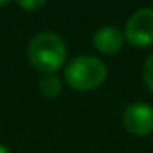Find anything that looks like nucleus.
I'll list each match as a JSON object with an SVG mask.
<instances>
[{
    "instance_id": "0eeeda50",
    "label": "nucleus",
    "mask_w": 153,
    "mask_h": 153,
    "mask_svg": "<svg viewBox=\"0 0 153 153\" xmlns=\"http://www.w3.org/2000/svg\"><path fill=\"white\" fill-rule=\"evenodd\" d=\"M142 76H144V83L148 85V88L153 92V52L146 58L144 67H142Z\"/></svg>"
},
{
    "instance_id": "9d476101",
    "label": "nucleus",
    "mask_w": 153,
    "mask_h": 153,
    "mask_svg": "<svg viewBox=\"0 0 153 153\" xmlns=\"http://www.w3.org/2000/svg\"><path fill=\"white\" fill-rule=\"evenodd\" d=\"M9 2H7V0H0V7H6Z\"/></svg>"
},
{
    "instance_id": "7ed1b4c3",
    "label": "nucleus",
    "mask_w": 153,
    "mask_h": 153,
    "mask_svg": "<svg viewBox=\"0 0 153 153\" xmlns=\"http://www.w3.org/2000/svg\"><path fill=\"white\" fill-rule=\"evenodd\" d=\"M124 36L133 47H148L153 43V7L137 9L126 22Z\"/></svg>"
},
{
    "instance_id": "f257e3e1",
    "label": "nucleus",
    "mask_w": 153,
    "mask_h": 153,
    "mask_svg": "<svg viewBox=\"0 0 153 153\" xmlns=\"http://www.w3.org/2000/svg\"><path fill=\"white\" fill-rule=\"evenodd\" d=\"M27 58L31 65L43 74H56L67 61V43L52 31H42L34 34L27 47Z\"/></svg>"
},
{
    "instance_id": "1a4fd4ad",
    "label": "nucleus",
    "mask_w": 153,
    "mask_h": 153,
    "mask_svg": "<svg viewBox=\"0 0 153 153\" xmlns=\"http://www.w3.org/2000/svg\"><path fill=\"white\" fill-rule=\"evenodd\" d=\"M0 153H11V151H9V149L4 146V144H0Z\"/></svg>"
},
{
    "instance_id": "39448f33",
    "label": "nucleus",
    "mask_w": 153,
    "mask_h": 153,
    "mask_svg": "<svg viewBox=\"0 0 153 153\" xmlns=\"http://www.w3.org/2000/svg\"><path fill=\"white\" fill-rule=\"evenodd\" d=\"M124 34L117 25H103L94 34V47L103 54H117L123 49Z\"/></svg>"
},
{
    "instance_id": "20e7f679",
    "label": "nucleus",
    "mask_w": 153,
    "mask_h": 153,
    "mask_svg": "<svg viewBox=\"0 0 153 153\" xmlns=\"http://www.w3.org/2000/svg\"><path fill=\"white\" fill-rule=\"evenodd\" d=\"M124 128L133 135H148L153 131V106L146 103H131L123 114Z\"/></svg>"
},
{
    "instance_id": "f03ea898",
    "label": "nucleus",
    "mask_w": 153,
    "mask_h": 153,
    "mask_svg": "<svg viewBox=\"0 0 153 153\" xmlns=\"http://www.w3.org/2000/svg\"><path fill=\"white\" fill-rule=\"evenodd\" d=\"M106 63L92 54L72 58L65 67V79L74 90H94L106 79Z\"/></svg>"
},
{
    "instance_id": "423d86ee",
    "label": "nucleus",
    "mask_w": 153,
    "mask_h": 153,
    "mask_svg": "<svg viewBox=\"0 0 153 153\" xmlns=\"http://www.w3.org/2000/svg\"><path fill=\"white\" fill-rule=\"evenodd\" d=\"M40 92L45 97H56L61 92V79L58 74H42L40 78Z\"/></svg>"
},
{
    "instance_id": "6e6552de",
    "label": "nucleus",
    "mask_w": 153,
    "mask_h": 153,
    "mask_svg": "<svg viewBox=\"0 0 153 153\" xmlns=\"http://www.w3.org/2000/svg\"><path fill=\"white\" fill-rule=\"evenodd\" d=\"M18 6L22 9H40L45 6V0H20Z\"/></svg>"
}]
</instances>
